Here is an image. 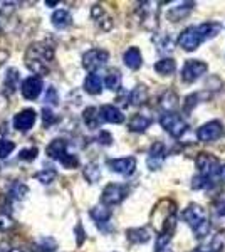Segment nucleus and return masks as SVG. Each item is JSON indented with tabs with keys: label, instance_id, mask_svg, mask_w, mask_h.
Instances as JSON below:
<instances>
[{
	"label": "nucleus",
	"instance_id": "f257e3e1",
	"mask_svg": "<svg viewBox=\"0 0 225 252\" xmlns=\"http://www.w3.org/2000/svg\"><path fill=\"white\" fill-rule=\"evenodd\" d=\"M177 204L171 198H161L151 210L150 220L158 235L171 237L177 229Z\"/></svg>",
	"mask_w": 225,
	"mask_h": 252
},
{
	"label": "nucleus",
	"instance_id": "f03ea898",
	"mask_svg": "<svg viewBox=\"0 0 225 252\" xmlns=\"http://www.w3.org/2000/svg\"><path fill=\"white\" fill-rule=\"evenodd\" d=\"M54 61V47L46 42H34L27 47L24 56V64L31 72L37 74V78L47 76L51 71V64Z\"/></svg>",
	"mask_w": 225,
	"mask_h": 252
},
{
	"label": "nucleus",
	"instance_id": "7ed1b4c3",
	"mask_svg": "<svg viewBox=\"0 0 225 252\" xmlns=\"http://www.w3.org/2000/svg\"><path fill=\"white\" fill-rule=\"evenodd\" d=\"M183 220L192 227L195 237L203 239L210 232V220H208L207 210L198 204H190L182 214Z\"/></svg>",
	"mask_w": 225,
	"mask_h": 252
},
{
	"label": "nucleus",
	"instance_id": "20e7f679",
	"mask_svg": "<svg viewBox=\"0 0 225 252\" xmlns=\"http://www.w3.org/2000/svg\"><path fill=\"white\" fill-rule=\"evenodd\" d=\"M160 125H161V128L173 138H180L188 128L187 123L183 121V118L173 111L163 113V115L160 116Z\"/></svg>",
	"mask_w": 225,
	"mask_h": 252
},
{
	"label": "nucleus",
	"instance_id": "39448f33",
	"mask_svg": "<svg viewBox=\"0 0 225 252\" xmlns=\"http://www.w3.org/2000/svg\"><path fill=\"white\" fill-rule=\"evenodd\" d=\"M195 165H197L200 175L205 178H210L212 180V177L219 175L220 161H219V158L215 155H212V153H207V152L198 153L197 158H195Z\"/></svg>",
	"mask_w": 225,
	"mask_h": 252
},
{
	"label": "nucleus",
	"instance_id": "423d86ee",
	"mask_svg": "<svg viewBox=\"0 0 225 252\" xmlns=\"http://www.w3.org/2000/svg\"><path fill=\"white\" fill-rule=\"evenodd\" d=\"M109 52L104 49H91V51L84 52L83 56V67L86 71H89L91 74H96L97 69H101L108 63Z\"/></svg>",
	"mask_w": 225,
	"mask_h": 252
},
{
	"label": "nucleus",
	"instance_id": "0eeeda50",
	"mask_svg": "<svg viewBox=\"0 0 225 252\" xmlns=\"http://www.w3.org/2000/svg\"><path fill=\"white\" fill-rule=\"evenodd\" d=\"M128 187L126 185H121V184H109L104 187L103 190V195H101V202L103 205L106 207H113V205H118L128 197Z\"/></svg>",
	"mask_w": 225,
	"mask_h": 252
},
{
	"label": "nucleus",
	"instance_id": "6e6552de",
	"mask_svg": "<svg viewBox=\"0 0 225 252\" xmlns=\"http://www.w3.org/2000/svg\"><path fill=\"white\" fill-rule=\"evenodd\" d=\"M222 131H224L222 123H220L219 120H212V121H208V123L200 126L197 131V138L202 143H212V141L219 140V138L222 136Z\"/></svg>",
	"mask_w": 225,
	"mask_h": 252
},
{
	"label": "nucleus",
	"instance_id": "1a4fd4ad",
	"mask_svg": "<svg viewBox=\"0 0 225 252\" xmlns=\"http://www.w3.org/2000/svg\"><path fill=\"white\" fill-rule=\"evenodd\" d=\"M208 71V66L207 63L200 59H192V61H187L185 66L182 69V79L185 83H193L197 81L200 76H203L205 72Z\"/></svg>",
	"mask_w": 225,
	"mask_h": 252
},
{
	"label": "nucleus",
	"instance_id": "9d476101",
	"mask_svg": "<svg viewBox=\"0 0 225 252\" xmlns=\"http://www.w3.org/2000/svg\"><path fill=\"white\" fill-rule=\"evenodd\" d=\"M44 89V83L42 78H37V76H32V78H27L26 81H22L20 84V93H22L24 99L27 101H35L40 96Z\"/></svg>",
	"mask_w": 225,
	"mask_h": 252
},
{
	"label": "nucleus",
	"instance_id": "9b49d317",
	"mask_svg": "<svg viewBox=\"0 0 225 252\" xmlns=\"http://www.w3.org/2000/svg\"><path fill=\"white\" fill-rule=\"evenodd\" d=\"M108 166H109V170L114 173L129 177V175H133L134 170H136V158L134 157L114 158V160H108Z\"/></svg>",
	"mask_w": 225,
	"mask_h": 252
},
{
	"label": "nucleus",
	"instance_id": "f8f14e48",
	"mask_svg": "<svg viewBox=\"0 0 225 252\" xmlns=\"http://www.w3.org/2000/svg\"><path fill=\"white\" fill-rule=\"evenodd\" d=\"M165 158H166L165 145H163L161 141H155V143L151 145V148H150L148 160H146L148 168L150 170H160V168H161V165H163V161H165Z\"/></svg>",
	"mask_w": 225,
	"mask_h": 252
},
{
	"label": "nucleus",
	"instance_id": "ddd939ff",
	"mask_svg": "<svg viewBox=\"0 0 225 252\" xmlns=\"http://www.w3.org/2000/svg\"><path fill=\"white\" fill-rule=\"evenodd\" d=\"M35 120H37V115H35L34 109H22L14 116L12 125L17 131H29L35 125Z\"/></svg>",
	"mask_w": 225,
	"mask_h": 252
},
{
	"label": "nucleus",
	"instance_id": "4468645a",
	"mask_svg": "<svg viewBox=\"0 0 225 252\" xmlns=\"http://www.w3.org/2000/svg\"><path fill=\"white\" fill-rule=\"evenodd\" d=\"M178 44H180V47L185 49V51H195V49H198V46L202 44V39H200V35L197 32V27H187V29L180 34Z\"/></svg>",
	"mask_w": 225,
	"mask_h": 252
},
{
	"label": "nucleus",
	"instance_id": "2eb2a0df",
	"mask_svg": "<svg viewBox=\"0 0 225 252\" xmlns=\"http://www.w3.org/2000/svg\"><path fill=\"white\" fill-rule=\"evenodd\" d=\"M89 215H91V219L96 222V225L99 227L101 230H104V232L111 230V227H109V220H111V210H109L106 205L93 207V209L89 210Z\"/></svg>",
	"mask_w": 225,
	"mask_h": 252
},
{
	"label": "nucleus",
	"instance_id": "dca6fc26",
	"mask_svg": "<svg viewBox=\"0 0 225 252\" xmlns=\"http://www.w3.org/2000/svg\"><path fill=\"white\" fill-rule=\"evenodd\" d=\"M99 118L101 121H106V123H114L120 125L125 121V115L113 104H104V106L99 108Z\"/></svg>",
	"mask_w": 225,
	"mask_h": 252
},
{
	"label": "nucleus",
	"instance_id": "f3484780",
	"mask_svg": "<svg viewBox=\"0 0 225 252\" xmlns=\"http://www.w3.org/2000/svg\"><path fill=\"white\" fill-rule=\"evenodd\" d=\"M123 63H125L126 67H129L131 71H138L143 64V58L141 52L138 47H129L128 51L123 54Z\"/></svg>",
	"mask_w": 225,
	"mask_h": 252
},
{
	"label": "nucleus",
	"instance_id": "a211bd4d",
	"mask_svg": "<svg viewBox=\"0 0 225 252\" xmlns=\"http://www.w3.org/2000/svg\"><path fill=\"white\" fill-rule=\"evenodd\" d=\"M46 153H47L49 158L59 161L61 157H64L67 153V141L66 140H61V138H57V140H52L51 143L47 145Z\"/></svg>",
	"mask_w": 225,
	"mask_h": 252
},
{
	"label": "nucleus",
	"instance_id": "6ab92c4d",
	"mask_svg": "<svg viewBox=\"0 0 225 252\" xmlns=\"http://www.w3.org/2000/svg\"><path fill=\"white\" fill-rule=\"evenodd\" d=\"M220 31H222V26L219 22H203L197 27V32L202 40L214 39L217 34H220Z\"/></svg>",
	"mask_w": 225,
	"mask_h": 252
},
{
	"label": "nucleus",
	"instance_id": "aec40b11",
	"mask_svg": "<svg viewBox=\"0 0 225 252\" xmlns=\"http://www.w3.org/2000/svg\"><path fill=\"white\" fill-rule=\"evenodd\" d=\"M150 125H151V118L145 115H134L128 121V129L131 133H143L150 128Z\"/></svg>",
	"mask_w": 225,
	"mask_h": 252
},
{
	"label": "nucleus",
	"instance_id": "412c9836",
	"mask_svg": "<svg viewBox=\"0 0 225 252\" xmlns=\"http://www.w3.org/2000/svg\"><path fill=\"white\" fill-rule=\"evenodd\" d=\"M19 71L17 69H9L5 74V81H3V93H5L7 96H12L15 94V91H17V84H19Z\"/></svg>",
	"mask_w": 225,
	"mask_h": 252
},
{
	"label": "nucleus",
	"instance_id": "4be33fe9",
	"mask_svg": "<svg viewBox=\"0 0 225 252\" xmlns=\"http://www.w3.org/2000/svg\"><path fill=\"white\" fill-rule=\"evenodd\" d=\"M84 91L93 96H97L103 93V79L99 74H89L84 79Z\"/></svg>",
	"mask_w": 225,
	"mask_h": 252
},
{
	"label": "nucleus",
	"instance_id": "5701e85b",
	"mask_svg": "<svg viewBox=\"0 0 225 252\" xmlns=\"http://www.w3.org/2000/svg\"><path fill=\"white\" fill-rule=\"evenodd\" d=\"M126 239L133 244H145L151 239L148 229L145 227H136V229H128L126 230Z\"/></svg>",
	"mask_w": 225,
	"mask_h": 252
},
{
	"label": "nucleus",
	"instance_id": "b1692460",
	"mask_svg": "<svg viewBox=\"0 0 225 252\" xmlns=\"http://www.w3.org/2000/svg\"><path fill=\"white\" fill-rule=\"evenodd\" d=\"M51 20H52V26L57 27V29H66V27H69L72 24L71 14H69L67 10H64V9L56 10L54 14H52Z\"/></svg>",
	"mask_w": 225,
	"mask_h": 252
},
{
	"label": "nucleus",
	"instance_id": "393cba45",
	"mask_svg": "<svg viewBox=\"0 0 225 252\" xmlns=\"http://www.w3.org/2000/svg\"><path fill=\"white\" fill-rule=\"evenodd\" d=\"M83 120L88 128L91 129H96L99 128V123H101V118H99V109L94 108V106H89L86 108L83 111Z\"/></svg>",
	"mask_w": 225,
	"mask_h": 252
},
{
	"label": "nucleus",
	"instance_id": "a878e982",
	"mask_svg": "<svg viewBox=\"0 0 225 252\" xmlns=\"http://www.w3.org/2000/svg\"><path fill=\"white\" fill-rule=\"evenodd\" d=\"M129 101H131L133 106H141L148 101V88L145 84H138L136 88L129 93Z\"/></svg>",
	"mask_w": 225,
	"mask_h": 252
},
{
	"label": "nucleus",
	"instance_id": "bb28decb",
	"mask_svg": "<svg viewBox=\"0 0 225 252\" xmlns=\"http://www.w3.org/2000/svg\"><path fill=\"white\" fill-rule=\"evenodd\" d=\"M155 71H157L160 76H171L175 71H177V64H175V61L170 58L160 59L158 63L155 64Z\"/></svg>",
	"mask_w": 225,
	"mask_h": 252
},
{
	"label": "nucleus",
	"instance_id": "cd10ccee",
	"mask_svg": "<svg viewBox=\"0 0 225 252\" xmlns=\"http://www.w3.org/2000/svg\"><path fill=\"white\" fill-rule=\"evenodd\" d=\"M192 9H195V2H183V3H180L178 7H173V9L170 10L168 17L173 20V22H177V20H180L182 17H185Z\"/></svg>",
	"mask_w": 225,
	"mask_h": 252
},
{
	"label": "nucleus",
	"instance_id": "c85d7f7f",
	"mask_svg": "<svg viewBox=\"0 0 225 252\" xmlns=\"http://www.w3.org/2000/svg\"><path fill=\"white\" fill-rule=\"evenodd\" d=\"M103 84L108 89H111V91H116V89H120L121 88V74H120V71H118V69H111V71H108V74H106Z\"/></svg>",
	"mask_w": 225,
	"mask_h": 252
},
{
	"label": "nucleus",
	"instance_id": "c756f323",
	"mask_svg": "<svg viewBox=\"0 0 225 252\" xmlns=\"http://www.w3.org/2000/svg\"><path fill=\"white\" fill-rule=\"evenodd\" d=\"M83 175H84V178L89 182V184H96V182H99V178H101V168H99V165L88 163L83 168Z\"/></svg>",
	"mask_w": 225,
	"mask_h": 252
},
{
	"label": "nucleus",
	"instance_id": "7c9ffc66",
	"mask_svg": "<svg viewBox=\"0 0 225 252\" xmlns=\"http://www.w3.org/2000/svg\"><path fill=\"white\" fill-rule=\"evenodd\" d=\"M27 192H29L27 185L20 184V182H15V184H12V185H10L9 195H10L12 198H14V200H22V198L27 195Z\"/></svg>",
	"mask_w": 225,
	"mask_h": 252
},
{
	"label": "nucleus",
	"instance_id": "2f4dec72",
	"mask_svg": "<svg viewBox=\"0 0 225 252\" xmlns=\"http://www.w3.org/2000/svg\"><path fill=\"white\" fill-rule=\"evenodd\" d=\"M34 247H35V251H37V252H54L56 247H57V244H56L54 239L42 237L37 244H35Z\"/></svg>",
	"mask_w": 225,
	"mask_h": 252
},
{
	"label": "nucleus",
	"instance_id": "473e14b6",
	"mask_svg": "<svg viewBox=\"0 0 225 252\" xmlns=\"http://www.w3.org/2000/svg\"><path fill=\"white\" fill-rule=\"evenodd\" d=\"M208 249H210V252H225V232L215 234Z\"/></svg>",
	"mask_w": 225,
	"mask_h": 252
},
{
	"label": "nucleus",
	"instance_id": "72a5a7b5",
	"mask_svg": "<svg viewBox=\"0 0 225 252\" xmlns=\"http://www.w3.org/2000/svg\"><path fill=\"white\" fill-rule=\"evenodd\" d=\"M212 210L217 219H225V193L219 195L212 204Z\"/></svg>",
	"mask_w": 225,
	"mask_h": 252
},
{
	"label": "nucleus",
	"instance_id": "f704fd0d",
	"mask_svg": "<svg viewBox=\"0 0 225 252\" xmlns=\"http://www.w3.org/2000/svg\"><path fill=\"white\" fill-rule=\"evenodd\" d=\"M34 177L37 178V180L40 182V184L49 185V184H52V182L56 180L57 173H56V170H52V168H46V170H42V172L35 173Z\"/></svg>",
	"mask_w": 225,
	"mask_h": 252
},
{
	"label": "nucleus",
	"instance_id": "c9c22d12",
	"mask_svg": "<svg viewBox=\"0 0 225 252\" xmlns=\"http://www.w3.org/2000/svg\"><path fill=\"white\" fill-rule=\"evenodd\" d=\"M59 163L64 166V168H69V170H74L79 166V158L76 155H72V153H66L64 157H61Z\"/></svg>",
	"mask_w": 225,
	"mask_h": 252
},
{
	"label": "nucleus",
	"instance_id": "e433bc0d",
	"mask_svg": "<svg viewBox=\"0 0 225 252\" xmlns=\"http://www.w3.org/2000/svg\"><path fill=\"white\" fill-rule=\"evenodd\" d=\"M39 155V148L37 146H31V148H24L19 153V160L22 161H34Z\"/></svg>",
	"mask_w": 225,
	"mask_h": 252
},
{
	"label": "nucleus",
	"instance_id": "4c0bfd02",
	"mask_svg": "<svg viewBox=\"0 0 225 252\" xmlns=\"http://www.w3.org/2000/svg\"><path fill=\"white\" fill-rule=\"evenodd\" d=\"M15 148V143L10 140H5V138H0V160H3V158H7L10 155L12 152H14Z\"/></svg>",
	"mask_w": 225,
	"mask_h": 252
},
{
	"label": "nucleus",
	"instance_id": "58836bf2",
	"mask_svg": "<svg viewBox=\"0 0 225 252\" xmlns=\"http://www.w3.org/2000/svg\"><path fill=\"white\" fill-rule=\"evenodd\" d=\"M208 187H212V180L210 178L202 177V175L193 177V180H192V189L193 190H205V189H208Z\"/></svg>",
	"mask_w": 225,
	"mask_h": 252
},
{
	"label": "nucleus",
	"instance_id": "ea45409f",
	"mask_svg": "<svg viewBox=\"0 0 225 252\" xmlns=\"http://www.w3.org/2000/svg\"><path fill=\"white\" fill-rule=\"evenodd\" d=\"M15 227V220L7 214H0V232H9Z\"/></svg>",
	"mask_w": 225,
	"mask_h": 252
},
{
	"label": "nucleus",
	"instance_id": "a19ab883",
	"mask_svg": "<svg viewBox=\"0 0 225 252\" xmlns=\"http://www.w3.org/2000/svg\"><path fill=\"white\" fill-rule=\"evenodd\" d=\"M198 97H200V94H197V93H195V94H188L185 97V101H183V111L190 113L192 109L198 104Z\"/></svg>",
	"mask_w": 225,
	"mask_h": 252
},
{
	"label": "nucleus",
	"instance_id": "79ce46f5",
	"mask_svg": "<svg viewBox=\"0 0 225 252\" xmlns=\"http://www.w3.org/2000/svg\"><path fill=\"white\" fill-rule=\"evenodd\" d=\"M160 104H161L163 108H166V109L173 108L175 104H177V96H175L171 91H166L165 94H163L161 101H160Z\"/></svg>",
	"mask_w": 225,
	"mask_h": 252
},
{
	"label": "nucleus",
	"instance_id": "37998d69",
	"mask_svg": "<svg viewBox=\"0 0 225 252\" xmlns=\"http://www.w3.org/2000/svg\"><path fill=\"white\" fill-rule=\"evenodd\" d=\"M42 121H44V126H51L54 125L57 121V116L54 115V111L49 108H44L42 109Z\"/></svg>",
	"mask_w": 225,
	"mask_h": 252
},
{
	"label": "nucleus",
	"instance_id": "c03bdc74",
	"mask_svg": "<svg viewBox=\"0 0 225 252\" xmlns=\"http://www.w3.org/2000/svg\"><path fill=\"white\" fill-rule=\"evenodd\" d=\"M57 101H59V94H57V89L54 86H49L47 88V93H46V103L49 104H57Z\"/></svg>",
	"mask_w": 225,
	"mask_h": 252
},
{
	"label": "nucleus",
	"instance_id": "a18cd8bd",
	"mask_svg": "<svg viewBox=\"0 0 225 252\" xmlns=\"http://www.w3.org/2000/svg\"><path fill=\"white\" fill-rule=\"evenodd\" d=\"M74 232H76V244L81 247L84 244V241H86V234H84V229H83V225H81V223H77V225H76Z\"/></svg>",
	"mask_w": 225,
	"mask_h": 252
},
{
	"label": "nucleus",
	"instance_id": "49530a36",
	"mask_svg": "<svg viewBox=\"0 0 225 252\" xmlns=\"http://www.w3.org/2000/svg\"><path fill=\"white\" fill-rule=\"evenodd\" d=\"M0 252H24V249L15 247V246H12L10 242L3 241V242H0Z\"/></svg>",
	"mask_w": 225,
	"mask_h": 252
},
{
	"label": "nucleus",
	"instance_id": "de8ad7c7",
	"mask_svg": "<svg viewBox=\"0 0 225 252\" xmlns=\"http://www.w3.org/2000/svg\"><path fill=\"white\" fill-rule=\"evenodd\" d=\"M104 9L99 5V3H96V5H93V9H91V17L94 20H99L101 17H104Z\"/></svg>",
	"mask_w": 225,
	"mask_h": 252
},
{
	"label": "nucleus",
	"instance_id": "09e8293b",
	"mask_svg": "<svg viewBox=\"0 0 225 252\" xmlns=\"http://www.w3.org/2000/svg\"><path fill=\"white\" fill-rule=\"evenodd\" d=\"M97 141H99L101 145H106V146H108V145H111V143H113V136L109 135L108 131H101V133H99V136H97Z\"/></svg>",
	"mask_w": 225,
	"mask_h": 252
},
{
	"label": "nucleus",
	"instance_id": "8fccbe9b",
	"mask_svg": "<svg viewBox=\"0 0 225 252\" xmlns=\"http://www.w3.org/2000/svg\"><path fill=\"white\" fill-rule=\"evenodd\" d=\"M219 177L222 178V180L225 182V165H224V166H220V170H219Z\"/></svg>",
	"mask_w": 225,
	"mask_h": 252
},
{
	"label": "nucleus",
	"instance_id": "3c124183",
	"mask_svg": "<svg viewBox=\"0 0 225 252\" xmlns=\"http://www.w3.org/2000/svg\"><path fill=\"white\" fill-rule=\"evenodd\" d=\"M193 252H210V249H208V247L200 246V247H197V249H193Z\"/></svg>",
	"mask_w": 225,
	"mask_h": 252
},
{
	"label": "nucleus",
	"instance_id": "603ef678",
	"mask_svg": "<svg viewBox=\"0 0 225 252\" xmlns=\"http://www.w3.org/2000/svg\"><path fill=\"white\" fill-rule=\"evenodd\" d=\"M46 5H49V7L57 5V2H52V0H46Z\"/></svg>",
	"mask_w": 225,
	"mask_h": 252
},
{
	"label": "nucleus",
	"instance_id": "864d4df0",
	"mask_svg": "<svg viewBox=\"0 0 225 252\" xmlns=\"http://www.w3.org/2000/svg\"><path fill=\"white\" fill-rule=\"evenodd\" d=\"M157 252H173L170 249V247H165V249H160V251H157Z\"/></svg>",
	"mask_w": 225,
	"mask_h": 252
},
{
	"label": "nucleus",
	"instance_id": "5fc2aeb1",
	"mask_svg": "<svg viewBox=\"0 0 225 252\" xmlns=\"http://www.w3.org/2000/svg\"><path fill=\"white\" fill-rule=\"evenodd\" d=\"M0 198H2V193H0Z\"/></svg>",
	"mask_w": 225,
	"mask_h": 252
}]
</instances>
